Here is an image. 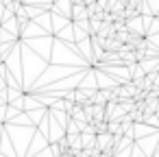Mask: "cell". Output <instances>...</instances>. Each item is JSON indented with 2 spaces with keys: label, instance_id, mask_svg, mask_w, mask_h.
Masks as SVG:
<instances>
[{
  "label": "cell",
  "instance_id": "1",
  "mask_svg": "<svg viewBox=\"0 0 159 157\" xmlns=\"http://www.w3.org/2000/svg\"><path fill=\"white\" fill-rule=\"evenodd\" d=\"M18 22H20V29H24V26L29 24V16H26V13H24L22 9L18 11Z\"/></svg>",
  "mask_w": 159,
  "mask_h": 157
}]
</instances>
